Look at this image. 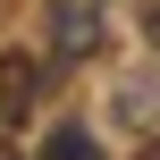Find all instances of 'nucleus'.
<instances>
[{"mask_svg": "<svg viewBox=\"0 0 160 160\" xmlns=\"http://www.w3.org/2000/svg\"><path fill=\"white\" fill-rule=\"evenodd\" d=\"M34 93H42V68L25 51H0V127H25L34 118Z\"/></svg>", "mask_w": 160, "mask_h": 160, "instance_id": "nucleus-1", "label": "nucleus"}, {"mask_svg": "<svg viewBox=\"0 0 160 160\" xmlns=\"http://www.w3.org/2000/svg\"><path fill=\"white\" fill-rule=\"evenodd\" d=\"M93 25H101L93 0H59V8H51V51H59V59H84V51H93Z\"/></svg>", "mask_w": 160, "mask_h": 160, "instance_id": "nucleus-2", "label": "nucleus"}, {"mask_svg": "<svg viewBox=\"0 0 160 160\" xmlns=\"http://www.w3.org/2000/svg\"><path fill=\"white\" fill-rule=\"evenodd\" d=\"M42 160H101V143H93L84 127H51V143H42Z\"/></svg>", "mask_w": 160, "mask_h": 160, "instance_id": "nucleus-3", "label": "nucleus"}, {"mask_svg": "<svg viewBox=\"0 0 160 160\" xmlns=\"http://www.w3.org/2000/svg\"><path fill=\"white\" fill-rule=\"evenodd\" d=\"M143 42L160 51V0H143Z\"/></svg>", "mask_w": 160, "mask_h": 160, "instance_id": "nucleus-4", "label": "nucleus"}, {"mask_svg": "<svg viewBox=\"0 0 160 160\" xmlns=\"http://www.w3.org/2000/svg\"><path fill=\"white\" fill-rule=\"evenodd\" d=\"M135 160H160V135H152V143H143V152H135Z\"/></svg>", "mask_w": 160, "mask_h": 160, "instance_id": "nucleus-5", "label": "nucleus"}]
</instances>
